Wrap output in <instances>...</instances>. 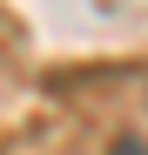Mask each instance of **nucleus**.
<instances>
[{"label":"nucleus","instance_id":"nucleus-1","mask_svg":"<svg viewBox=\"0 0 148 155\" xmlns=\"http://www.w3.org/2000/svg\"><path fill=\"white\" fill-rule=\"evenodd\" d=\"M108 155H148V142L141 135H121V142H108Z\"/></svg>","mask_w":148,"mask_h":155}]
</instances>
